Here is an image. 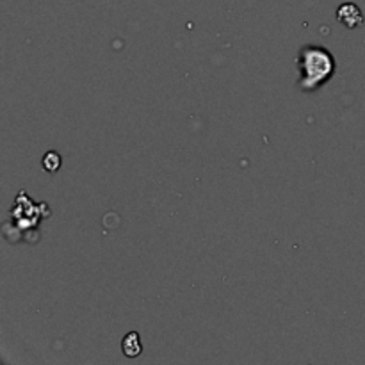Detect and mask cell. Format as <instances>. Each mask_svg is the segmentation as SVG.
Segmentation results:
<instances>
[{"label": "cell", "instance_id": "3", "mask_svg": "<svg viewBox=\"0 0 365 365\" xmlns=\"http://www.w3.org/2000/svg\"><path fill=\"white\" fill-rule=\"evenodd\" d=\"M121 351L128 358H138L143 353V342L138 332H128L124 337V340H121Z\"/></svg>", "mask_w": 365, "mask_h": 365}, {"label": "cell", "instance_id": "4", "mask_svg": "<svg viewBox=\"0 0 365 365\" xmlns=\"http://www.w3.org/2000/svg\"><path fill=\"white\" fill-rule=\"evenodd\" d=\"M42 164H43V169H45V172L56 173V172H59L61 164H63V159H61L59 153L54 152V150H50V152H47L45 155H43Z\"/></svg>", "mask_w": 365, "mask_h": 365}, {"label": "cell", "instance_id": "2", "mask_svg": "<svg viewBox=\"0 0 365 365\" xmlns=\"http://www.w3.org/2000/svg\"><path fill=\"white\" fill-rule=\"evenodd\" d=\"M337 20L347 29H357L364 23V13L357 4L346 2V4H340L339 9H337Z\"/></svg>", "mask_w": 365, "mask_h": 365}, {"label": "cell", "instance_id": "1", "mask_svg": "<svg viewBox=\"0 0 365 365\" xmlns=\"http://www.w3.org/2000/svg\"><path fill=\"white\" fill-rule=\"evenodd\" d=\"M299 78L298 88L303 93H316L335 75V57L321 45H305L296 56Z\"/></svg>", "mask_w": 365, "mask_h": 365}]
</instances>
